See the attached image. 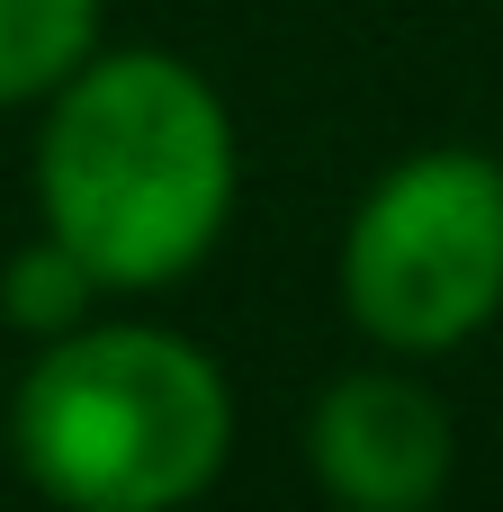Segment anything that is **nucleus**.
<instances>
[{"instance_id":"7ed1b4c3","label":"nucleus","mask_w":503,"mask_h":512,"mask_svg":"<svg viewBox=\"0 0 503 512\" xmlns=\"http://www.w3.org/2000/svg\"><path fill=\"white\" fill-rule=\"evenodd\" d=\"M342 315L396 351H459L503 315V162L468 144L405 153L342 225Z\"/></svg>"},{"instance_id":"20e7f679","label":"nucleus","mask_w":503,"mask_h":512,"mask_svg":"<svg viewBox=\"0 0 503 512\" xmlns=\"http://www.w3.org/2000/svg\"><path fill=\"white\" fill-rule=\"evenodd\" d=\"M450 405L405 369H342L306 414V468L351 512H423L450 486Z\"/></svg>"},{"instance_id":"39448f33","label":"nucleus","mask_w":503,"mask_h":512,"mask_svg":"<svg viewBox=\"0 0 503 512\" xmlns=\"http://www.w3.org/2000/svg\"><path fill=\"white\" fill-rule=\"evenodd\" d=\"M99 45V0H0V108H36Z\"/></svg>"},{"instance_id":"f03ea898","label":"nucleus","mask_w":503,"mask_h":512,"mask_svg":"<svg viewBox=\"0 0 503 512\" xmlns=\"http://www.w3.org/2000/svg\"><path fill=\"white\" fill-rule=\"evenodd\" d=\"M9 450L36 495L72 512H171L225 477L234 387L171 324L90 315L36 342L9 396Z\"/></svg>"},{"instance_id":"f257e3e1","label":"nucleus","mask_w":503,"mask_h":512,"mask_svg":"<svg viewBox=\"0 0 503 512\" xmlns=\"http://www.w3.org/2000/svg\"><path fill=\"white\" fill-rule=\"evenodd\" d=\"M36 126V225L108 288L144 297L189 279L234 216V117L189 54H81Z\"/></svg>"},{"instance_id":"423d86ee","label":"nucleus","mask_w":503,"mask_h":512,"mask_svg":"<svg viewBox=\"0 0 503 512\" xmlns=\"http://www.w3.org/2000/svg\"><path fill=\"white\" fill-rule=\"evenodd\" d=\"M99 297H108V288H99V279H90V270H81L45 225L0 261V324H9V333H27V342H54V333L90 324V315H99Z\"/></svg>"}]
</instances>
